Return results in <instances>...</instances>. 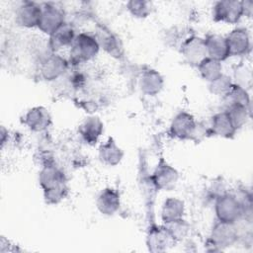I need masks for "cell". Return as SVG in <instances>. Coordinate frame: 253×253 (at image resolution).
Returning <instances> with one entry per match:
<instances>
[{"label":"cell","instance_id":"obj_1","mask_svg":"<svg viewBox=\"0 0 253 253\" xmlns=\"http://www.w3.org/2000/svg\"><path fill=\"white\" fill-rule=\"evenodd\" d=\"M39 182L43 191L44 199L49 204L59 203L67 193L65 175L53 164L48 163L42 167Z\"/></svg>","mask_w":253,"mask_h":253},{"label":"cell","instance_id":"obj_2","mask_svg":"<svg viewBox=\"0 0 253 253\" xmlns=\"http://www.w3.org/2000/svg\"><path fill=\"white\" fill-rule=\"evenodd\" d=\"M100 48L97 39L86 33L76 36L70 46V62L74 64L84 63L93 59Z\"/></svg>","mask_w":253,"mask_h":253},{"label":"cell","instance_id":"obj_3","mask_svg":"<svg viewBox=\"0 0 253 253\" xmlns=\"http://www.w3.org/2000/svg\"><path fill=\"white\" fill-rule=\"evenodd\" d=\"M214 211L220 221L235 223L243 216V207L240 199L233 194H221L214 203Z\"/></svg>","mask_w":253,"mask_h":253},{"label":"cell","instance_id":"obj_4","mask_svg":"<svg viewBox=\"0 0 253 253\" xmlns=\"http://www.w3.org/2000/svg\"><path fill=\"white\" fill-rule=\"evenodd\" d=\"M200 132V125L195 118L187 113L180 112L172 120L170 133L179 139H196Z\"/></svg>","mask_w":253,"mask_h":253},{"label":"cell","instance_id":"obj_5","mask_svg":"<svg viewBox=\"0 0 253 253\" xmlns=\"http://www.w3.org/2000/svg\"><path fill=\"white\" fill-rule=\"evenodd\" d=\"M244 15L243 2L237 0L217 1L212 8V18L216 22L237 23Z\"/></svg>","mask_w":253,"mask_h":253},{"label":"cell","instance_id":"obj_6","mask_svg":"<svg viewBox=\"0 0 253 253\" xmlns=\"http://www.w3.org/2000/svg\"><path fill=\"white\" fill-rule=\"evenodd\" d=\"M238 240V231L235 223L218 220L211 228L210 242L213 247L223 249L233 245Z\"/></svg>","mask_w":253,"mask_h":253},{"label":"cell","instance_id":"obj_7","mask_svg":"<svg viewBox=\"0 0 253 253\" xmlns=\"http://www.w3.org/2000/svg\"><path fill=\"white\" fill-rule=\"evenodd\" d=\"M179 179L178 171L168 164L163 158H160L153 173L150 176V182L157 190L169 191L173 189Z\"/></svg>","mask_w":253,"mask_h":253},{"label":"cell","instance_id":"obj_8","mask_svg":"<svg viewBox=\"0 0 253 253\" xmlns=\"http://www.w3.org/2000/svg\"><path fill=\"white\" fill-rule=\"evenodd\" d=\"M64 23V13L59 7L53 3H44L42 5L38 28L42 33L50 36Z\"/></svg>","mask_w":253,"mask_h":253},{"label":"cell","instance_id":"obj_9","mask_svg":"<svg viewBox=\"0 0 253 253\" xmlns=\"http://www.w3.org/2000/svg\"><path fill=\"white\" fill-rule=\"evenodd\" d=\"M181 52L189 64L198 66L204 59L208 57L205 39L197 36L188 38L181 45Z\"/></svg>","mask_w":253,"mask_h":253},{"label":"cell","instance_id":"obj_10","mask_svg":"<svg viewBox=\"0 0 253 253\" xmlns=\"http://www.w3.org/2000/svg\"><path fill=\"white\" fill-rule=\"evenodd\" d=\"M68 68V61L61 55L51 53L44 57L40 64L41 76L47 81L61 77Z\"/></svg>","mask_w":253,"mask_h":253},{"label":"cell","instance_id":"obj_11","mask_svg":"<svg viewBox=\"0 0 253 253\" xmlns=\"http://www.w3.org/2000/svg\"><path fill=\"white\" fill-rule=\"evenodd\" d=\"M41 13L42 5L32 1H25L16 10V23L24 28L38 27Z\"/></svg>","mask_w":253,"mask_h":253},{"label":"cell","instance_id":"obj_12","mask_svg":"<svg viewBox=\"0 0 253 253\" xmlns=\"http://www.w3.org/2000/svg\"><path fill=\"white\" fill-rule=\"evenodd\" d=\"M225 40L229 55H244L250 50V37L244 28L232 30Z\"/></svg>","mask_w":253,"mask_h":253},{"label":"cell","instance_id":"obj_13","mask_svg":"<svg viewBox=\"0 0 253 253\" xmlns=\"http://www.w3.org/2000/svg\"><path fill=\"white\" fill-rule=\"evenodd\" d=\"M24 124L33 131L41 132L45 130L51 124V117L49 112L42 106L30 109L25 117Z\"/></svg>","mask_w":253,"mask_h":253},{"label":"cell","instance_id":"obj_14","mask_svg":"<svg viewBox=\"0 0 253 253\" xmlns=\"http://www.w3.org/2000/svg\"><path fill=\"white\" fill-rule=\"evenodd\" d=\"M121 205V199L119 192L114 188H105L99 194L96 206L98 211L104 215H113L115 214Z\"/></svg>","mask_w":253,"mask_h":253},{"label":"cell","instance_id":"obj_15","mask_svg":"<svg viewBox=\"0 0 253 253\" xmlns=\"http://www.w3.org/2000/svg\"><path fill=\"white\" fill-rule=\"evenodd\" d=\"M205 44L207 49V55L210 58L223 61L229 55L228 46L226 43V40L224 37L216 34L209 35L205 39Z\"/></svg>","mask_w":253,"mask_h":253},{"label":"cell","instance_id":"obj_16","mask_svg":"<svg viewBox=\"0 0 253 253\" xmlns=\"http://www.w3.org/2000/svg\"><path fill=\"white\" fill-rule=\"evenodd\" d=\"M76 36L74 28L70 24L64 23L49 36L48 45L52 51H56L66 46H71Z\"/></svg>","mask_w":253,"mask_h":253},{"label":"cell","instance_id":"obj_17","mask_svg":"<svg viewBox=\"0 0 253 253\" xmlns=\"http://www.w3.org/2000/svg\"><path fill=\"white\" fill-rule=\"evenodd\" d=\"M138 85L142 93L154 96L162 90L164 80L158 71L154 69H147L141 73L138 80Z\"/></svg>","mask_w":253,"mask_h":253},{"label":"cell","instance_id":"obj_18","mask_svg":"<svg viewBox=\"0 0 253 253\" xmlns=\"http://www.w3.org/2000/svg\"><path fill=\"white\" fill-rule=\"evenodd\" d=\"M103 126V123L98 117H88L81 123L78 131L87 143L94 144L101 136Z\"/></svg>","mask_w":253,"mask_h":253},{"label":"cell","instance_id":"obj_19","mask_svg":"<svg viewBox=\"0 0 253 253\" xmlns=\"http://www.w3.org/2000/svg\"><path fill=\"white\" fill-rule=\"evenodd\" d=\"M124 157V151L118 146L116 141L109 137L108 140L101 144L99 148V159L107 166L118 165Z\"/></svg>","mask_w":253,"mask_h":253},{"label":"cell","instance_id":"obj_20","mask_svg":"<svg viewBox=\"0 0 253 253\" xmlns=\"http://www.w3.org/2000/svg\"><path fill=\"white\" fill-rule=\"evenodd\" d=\"M174 241V238L169 233L165 225L152 227L147 235V245L151 251L165 250L167 245H171Z\"/></svg>","mask_w":253,"mask_h":253},{"label":"cell","instance_id":"obj_21","mask_svg":"<svg viewBox=\"0 0 253 253\" xmlns=\"http://www.w3.org/2000/svg\"><path fill=\"white\" fill-rule=\"evenodd\" d=\"M211 130L213 134L224 138H230L236 132V129L225 111L219 112L211 118Z\"/></svg>","mask_w":253,"mask_h":253},{"label":"cell","instance_id":"obj_22","mask_svg":"<svg viewBox=\"0 0 253 253\" xmlns=\"http://www.w3.org/2000/svg\"><path fill=\"white\" fill-rule=\"evenodd\" d=\"M185 212L184 202L178 198L170 197L162 205L161 219L163 223H169L174 220L183 218Z\"/></svg>","mask_w":253,"mask_h":253},{"label":"cell","instance_id":"obj_23","mask_svg":"<svg viewBox=\"0 0 253 253\" xmlns=\"http://www.w3.org/2000/svg\"><path fill=\"white\" fill-rule=\"evenodd\" d=\"M197 67L202 78L208 81L209 83L213 81L215 78L222 74L221 62L210 57L204 59Z\"/></svg>","mask_w":253,"mask_h":253},{"label":"cell","instance_id":"obj_24","mask_svg":"<svg viewBox=\"0 0 253 253\" xmlns=\"http://www.w3.org/2000/svg\"><path fill=\"white\" fill-rule=\"evenodd\" d=\"M225 113L229 117L236 130L242 127L247 123L249 118V108L240 104L229 103Z\"/></svg>","mask_w":253,"mask_h":253},{"label":"cell","instance_id":"obj_25","mask_svg":"<svg viewBox=\"0 0 253 253\" xmlns=\"http://www.w3.org/2000/svg\"><path fill=\"white\" fill-rule=\"evenodd\" d=\"M233 85H234V83L232 82L231 78L222 73L217 78H215L213 81L210 82L209 88H210L211 93H212L213 95L225 98L227 96V94L230 92Z\"/></svg>","mask_w":253,"mask_h":253},{"label":"cell","instance_id":"obj_26","mask_svg":"<svg viewBox=\"0 0 253 253\" xmlns=\"http://www.w3.org/2000/svg\"><path fill=\"white\" fill-rule=\"evenodd\" d=\"M128 12L136 18H146L152 10V4L146 0H130L126 3Z\"/></svg>","mask_w":253,"mask_h":253},{"label":"cell","instance_id":"obj_27","mask_svg":"<svg viewBox=\"0 0 253 253\" xmlns=\"http://www.w3.org/2000/svg\"><path fill=\"white\" fill-rule=\"evenodd\" d=\"M164 225L175 241L183 239L188 234V231L190 228L189 224L183 218L174 220L169 223H165Z\"/></svg>","mask_w":253,"mask_h":253},{"label":"cell","instance_id":"obj_28","mask_svg":"<svg viewBox=\"0 0 253 253\" xmlns=\"http://www.w3.org/2000/svg\"><path fill=\"white\" fill-rule=\"evenodd\" d=\"M225 98L228 99L229 103L244 105L248 108L250 106V98H249L247 91L245 90L244 87H241L237 84L233 85L230 92L227 94V96Z\"/></svg>","mask_w":253,"mask_h":253},{"label":"cell","instance_id":"obj_29","mask_svg":"<svg viewBox=\"0 0 253 253\" xmlns=\"http://www.w3.org/2000/svg\"><path fill=\"white\" fill-rule=\"evenodd\" d=\"M98 41V40H97ZM99 44H102L103 47L112 55L119 56L120 54V45L117 39L112 34H106L98 41Z\"/></svg>","mask_w":253,"mask_h":253}]
</instances>
